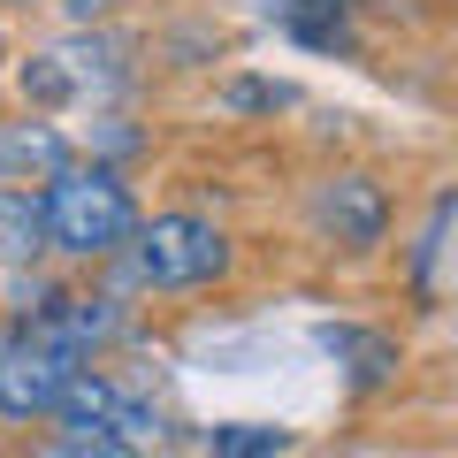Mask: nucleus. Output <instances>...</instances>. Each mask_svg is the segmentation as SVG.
Wrapping results in <instances>:
<instances>
[{"mask_svg":"<svg viewBox=\"0 0 458 458\" xmlns=\"http://www.w3.org/2000/svg\"><path fill=\"white\" fill-rule=\"evenodd\" d=\"M47 245H62V252H77V260H114V252H131V237L146 222H138V199H131V183L114 176V168H62V176L47 183Z\"/></svg>","mask_w":458,"mask_h":458,"instance_id":"obj_1","label":"nucleus"},{"mask_svg":"<svg viewBox=\"0 0 458 458\" xmlns=\"http://www.w3.org/2000/svg\"><path fill=\"white\" fill-rule=\"evenodd\" d=\"M229 267V237L199 214H153L131 237V283L146 291H199Z\"/></svg>","mask_w":458,"mask_h":458,"instance_id":"obj_2","label":"nucleus"},{"mask_svg":"<svg viewBox=\"0 0 458 458\" xmlns=\"http://www.w3.org/2000/svg\"><path fill=\"white\" fill-rule=\"evenodd\" d=\"M131 84V47L107 31H84V38H62L54 54L23 62V92L31 99H69V92H123Z\"/></svg>","mask_w":458,"mask_h":458,"instance_id":"obj_3","label":"nucleus"},{"mask_svg":"<svg viewBox=\"0 0 458 458\" xmlns=\"http://www.w3.org/2000/svg\"><path fill=\"white\" fill-rule=\"evenodd\" d=\"M84 360H62L47 352L38 336H16L0 352V412H16V420H38V412H62V390Z\"/></svg>","mask_w":458,"mask_h":458,"instance_id":"obj_4","label":"nucleus"},{"mask_svg":"<svg viewBox=\"0 0 458 458\" xmlns=\"http://www.w3.org/2000/svg\"><path fill=\"white\" fill-rule=\"evenodd\" d=\"M313 214H321V229L336 245H382V222H390L375 176H328L321 199H313Z\"/></svg>","mask_w":458,"mask_h":458,"instance_id":"obj_5","label":"nucleus"},{"mask_svg":"<svg viewBox=\"0 0 458 458\" xmlns=\"http://www.w3.org/2000/svg\"><path fill=\"white\" fill-rule=\"evenodd\" d=\"M62 168H77V153L54 123H0V183H54Z\"/></svg>","mask_w":458,"mask_h":458,"instance_id":"obj_6","label":"nucleus"},{"mask_svg":"<svg viewBox=\"0 0 458 458\" xmlns=\"http://www.w3.org/2000/svg\"><path fill=\"white\" fill-rule=\"evenodd\" d=\"M107 328H114L107 298H54L38 321H23V336H38L47 352H62V360H84V352H92Z\"/></svg>","mask_w":458,"mask_h":458,"instance_id":"obj_7","label":"nucleus"},{"mask_svg":"<svg viewBox=\"0 0 458 458\" xmlns=\"http://www.w3.org/2000/svg\"><path fill=\"white\" fill-rule=\"evenodd\" d=\"M47 245V199H31L23 183H0V260H31Z\"/></svg>","mask_w":458,"mask_h":458,"instance_id":"obj_8","label":"nucleus"},{"mask_svg":"<svg viewBox=\"0 0 458 458\" xmlns=\"http://www.w3.org/2000/svg\"><path fill=\"white\" fill-rule=\"evenodd\" d=\"M114 405H123V382H107V375H92V367H77L54 420H62V428H114Z\"/></svg>","mask_w":458,"mask_h":458,"instance_id":"obj_9","label":"nucleus"},{"mask_svg":"<svg viewBox=\"0 0 458 458\" xmlns=\"http://www.w3.org/2000/svg\"><path fill=\"white\" fill-rule=\"evenodd\" d=\"M321 344L336 352V360H352V375H360V382H382V375L397 367V344L375 336V328H328Z\"/></svg>","mask_w":458,"mask_h":458,"instance_id":"obj_10","label":"nucleus"},{"mask_svg":"<svg viewBox=\"0 0 458 458\" xmlns=\"http://www.w3.org/2000/svg\"><path fill=\"white\" fill-rule=\"evenodd\" d=\"M291 31L306 47H344L352 31V0H291Z\"/></svg>","mask_w":458,"mask_h":458,"instance_id":"obj_11","label":"nucleus"},{"mask_svg":"<svg viewBox=\"0 0 458 458\" xmlns=\"http://www.w3.org/2000/svg\"><path fill=\"white\" fill-rule=\"evenodd\" d=\"M283 451H291V436H283V428H252V420L214 428V458H283Z\"/></svg>","mask_w":458,"mask_h":458,"instance_id":"obj_12","label":"nucleus"},{"mask_svg":"<svg viewBox=\"0 0 458 458\" xmlns=\"http://www.w3.org/2000/svg\"><path fill=\"white\" fill-rule=\"evenodd\" d=\"M47 458H138V443H123L114 428H62Z\"/></svg>","mask_w":458,"mask_h":458,"instance_id":"obj_13","label":"nucleus"},{"mask_svg":"<svg viewBox=\"0 0 458 458\" xmlns=\"http://www.w3.org/2000/svg\"><path fill=\"white\" fill-rule=\"evenodd\" d=\"M229 107H291V84H229Z\"/></svg>","mask_w":458,"mask_h":458,"instance_id":"obj_14","label":"nucleus"},{"mask_svg":"<svg viewBox=\"0 0 458 458\" xmlns=\"http://www.w3.org/2000/svg\"><path fill=\"white\" fill-rule=\"evenodd\" d=\"M62 16L69 23H99V16H107V0H62Z\"/></svg>","mask_w":458,"mask_h":458,"instance_id":"obj_15","label":"nucleus"}]
</instances>
